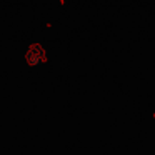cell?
I'll use <instances>...</instances> for the list:
<instances>
[{
    "mask_svg": "<svg viewBox=\"0 0 155 155\" xmlns=\"http://www.w3.org/2000/svg\"><path fill=\"white\" fill-rule=\"evenodd\" d=\"M25 60L32 67H40L47 62V50L40 44H32L25 52Z\"/></svg>",
    "mask_w": 155,
    "mask_h": 155,
    "instance_id": "obj_1",
    "label": "cell"
}]
</instances>
